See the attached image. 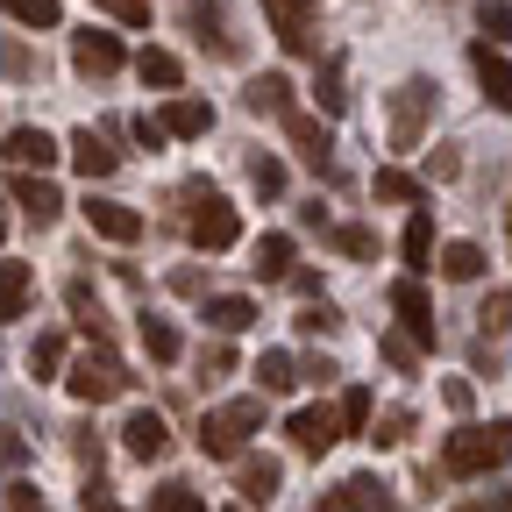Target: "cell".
I'll list each match as a JSON object with an SVG mask.
<instances>
[{
	"label": "cell",
	"instance_id": "681fc988",
	"mask_svg": "<svg viewBox=\"0 0 512 512\" xmlns=\"http://www.w3.org/2000/svg\"><path fill=\"white\" fill-rule=\"evenodd\" d=\"M427 178H463V150H434L427 157Z\"/></svg>",
	"mask_w": 512,
	"mask_h": 512
},
{
	"label": "cell",
	"instance_id": "ba28073f",
	"mask_svg": "<svg viewBox=\"0 0 512 512\" xmlns=\"http://www.w3.org/2000/svg\"><path fill=\"white\" fill-rule=\"evenodd\" d=\"M121 448H128L136 463H164V456H171V427H164V413L136 406V413L121 420Z\"/></svg>",
	"mask_w": 512,
	"mask_h": 512
},
{
	"label": "cell",
	"instance_id": "db71d44e",
	"mask_svg": "<svg viewBox=\"0 0 512 512\" xmlns=\"http://www.w3.org/2000/svg\"><path fill=\"white\" fill-rule=\"evenodd\" d=\"M299 377H313V384H335V377H342V370H335V363H328V356H313V363H299Z\"/></svg>",
	"mask_w": 512,
	"mask_h": 512
},
{
	"label": "cell",
	"instance_id": "7dc6e473",
	"mask_svg": "<svg viewBox=\"0 0 512 512\" xmlns=\"http://www.w3.org/2000/svg\"><path fill=\"white\" fill-rule=\"evenodd\" d=\"M441 406H448V413H470V406H477L470 377H441Z\"/></svg>",
	"mask_w": 512,
	"mask_h": 512
},
{
	"label": "cell",
	"instance_id": "6da1fadb",
	"mask_svg": "<svg viewBox=\"0 0 512 512\" xmlns=\"http://www.w3.org/2000/svg\"><path fill=\"white\" fill-rule=\"evenodd\" d=\"M512 463V420H470L463 413V427L441 441V470L448 477H491V470H505Z\"/></svg>",
	"mask_w": 512,
	"mask_h": 512
},
{
	"label": "cell",
	"instance_id": "8992f818",
	"mask_svg": "<svg viewBox=\"0 0 512 512\" xmlns=\"http://www.w3.org/2000/svg\"><path fill=\"white\" fill-rule=\"evenodd\" d=\"M434 93H441V86H427V79H406V86L392 93V150H420V121H427Z\"/></svg>",
	"mask_w": 512,
	"mask_h": 512
},
{
	"label": "cell",
	"instance_id": "44dd1931",
	"mask_svg": "<svg viewBox=\"0 0 512 512\" xmlns=\"http://www.w3.org/2000/svg\"><path fill=\"white\" fill-rule=\"evenodd\" d=\"M242 107H249V114H278V121H285V114H292V79H285V72L249 79V86H242Z\"/></svg>",
	"mask_w": 512,
	"mask_h": 512
},
{
	"label": "cell",
	"instance_id": "91938a15",
	"mask_svg": "<svg viewBox=\"0 0 512 512\" xmlns=\"http://www.w3.org/2000/svg\"><path fill=\"white\" fill-rule=\"evenodd\" d=\"M463 512H477V505H463Z\"/></svg>",
	"mask_w": 512,
	"mask_h": 512
},
{
	"label": "cell",
	"instance_id": "ee69618b",
	"mask_svg": "<svg viewBox=\"0 0 512 512\" xmlns=\"http://www.w3.org/2000/svg\"><path fill=\"white\" fill-rule=\"evenodd\" d=\"M79 512H121V505H114V484H107V477H86V491H79Z\"/></svg>",
	"mask_w": 512,
	"mask_h": 512
},
{
	"label": "cell",
	"instance_id": "836d02e7",
	"mask_svg": "<svg viewBox=\"0 0 512 512\" xmlns=\"http://www.w3.org/2000/svg\"><path fill=\"white\" fill-rule=\"evenodd\" d=\"M406 434H413V413H406V406H392V413L370 420V441H377V448H399Z\"/></svg>",
	"mask_w": 512,
	"mask_h": 512
},
{
	"label": "cell",
	"instance_id": "f907efd6",
	"mask_svg": "<svg viewBox=\"0 0 512 512\" xmlns=\"http://www.w3.org/2000/svg\"><path fill=\"white\" fill-rule=\"evenodd\" d=\"M72 456L100 470V434H93V427H72Z\"/></svg>",
	"mask_w": 512,
	"mask_h": 512
},
{
	"label": "cell",
	"instance_id": "2e32d148",
	"mask_svg": "<svg viewBox=\"0 0 512 512\" xmlns=\"http://www.w3.org/2000/svg\"><path fill=\"white\" fill-rule=\"evenodd\" d=\"M0 157L15 171H50L64 150H57V136H43V128H8V136H0Z\"/></svg>",
	"mask_w": 512,
	"mask_h": 512
},
{
	"label": "cell",
	"instance_id": "484cf974",
	"mask_svg": "<svg viewBox=\"0 0 512 512\" xmlns=\"http://www.w3.org/2000/svg\"><path fill=\"white\" fill-rule=\"evenodd\" d=\"M249 271L264 278V285H278V278H292V235H264L249 249Z\"/></svg>",
	"mask_w": 512,
	"mask_h": 512
},
{
	"label": "cell",
	"instance_id": "30bf717a",
	"mask_svg": "<svg viewBox=\"0 0 512 512\" xmlns=\"http://www.w3.org/2000/svg\"><path fill=\"white\" fill-rule=\"evenodd\" d=\"M72 64L86 79H114L121 64H128V50H121V36H107V29H79L72 36Z\"/></svg>",
	"mask_w": 512,
	"mask_h": 512
},
{
	"label": "cell",
	"instance_id": "4316f807",
	"mask_svg": "<svg viewBox=\"0 0 512 512\" xmlns=\"http://www.w3.org/2000/svg\"><path fill=\"white\" fill-rule=\"evenodd\" d=\"M29 292H36L29 264H0V320H22L29 313Z\"/></svg>",
	"mask_w": 512,
	"mask_h": 512
},
{
	"label": "cell",
	"instance_id": "4dcf8cb0",
	"mask_svg": "<svg viewBox=\"0 0 512 512\" xmlns=\"http://www.w3.org/2000/svg\"><path fill=\"white\" fill-rule=\"evenodd\" d=\"M136 79H143V86H164V93H171V86L185 79V64H178L171 50H143V57H136Z\"/></svg>",
	"mask_w": 512,
	"mask_h": 512
},
{
	"label": "cell",
	"instance_id": "8fae6325",
	"mask_svg": "<svg viewBox=\"0 0 512 512\" xmlns=\"http://www.w3.org/2000/svg\"><path fill=\"white\" fill-rule=\"evenodd\" d=\"M278 484H285V463L278 456H235V491H242V505H271L278 498Z\"/></svg>",
	"mask_w": 512,
	"mask_h": 512
},
{
	"label": "cell",
	"instance_id": "74e56055",
	"mask_svg": "<svg viewBox=\"0 0 512 512\" xmlns=\"http://www.w3.org/2000/svg\"><path fill=\"white\" fill-rule=\"evenodd\" d=\"M335 420H342V434H363V427H370V392H363V384H356V392H342Z\"/></svg>",
	"mask_w": 512,
	"mask_h": 512
},
{
	"label": "cell",
	"instance_id": "cb8c5ba5",
	"mask_svg": "<svg viewBox=\"0 0 512 512\" xmlns=\"http://www.w3.org/2000/svg\"><path fill=\"white\" fill-rule=\"evenodd\" d=\"M207 328H214V335H242V328H256V306H249L242 292H214V299H207Z\"/></svg>",
	"mask_w": 512,
	"mask_h": 512
},
{
	"label": "cell",
	"instance_id": "e0dca14e",
	"mask_svg": "<svg viewBox=\"0 0 512 512\" xmlns=\"http://www.w3.org/2000/svg\"><path fill=\"white\" fill-rule=\"evenodd\" d=\"M392 313L406 320V335H413L420 349H434V299L420 292V278H399V285H392Z\"/></svg>",
	"mask_w": 512,
	"mask_h": 512
},
{
	"label": "cell",
	"instance_id": "8d00e7d4",
	"mask_svg": "<svg viewBox=\"0 0 512 512\" xmlns=\"http://www.w3.org/2000/svg\"><path fill=\"white\" fill-rule=\"evenodd\" d=\"M150 512H207V505L192 498V484H157L150 491Z\"/></svg>",
	"mask_w": 512,
	"mask_h": 512
},
{
	"label": "cell",
	"instance_id": "f1b7e54d",
	"mask_svg": "<svg viewBox=\"0 0 512 512\" xmlns=\"http://www.w3.org/2000/svg\"><path fill=\"white\" fill-rule=\"evenodd\" d=\"M256 384H264V392H292V384H299V356L292 349H264V356H256Z\"/></svg>",
	"mask_w": 512,
	"mask_h": 512
},
{
	"label": "cell",
	"instance_id": "d6a6232c",
	"mask_svg": "<svg viewBox=\"0 0 512 512\" xmlns=\"http://www.w3.org/2000/svg\"><path fill=\"white\" fill-rule=\"evenodd\" d=\"M0 8H8L22 29H57V15H64L57 0H0Z\"/></svg>",
	"mask_w": 512,
	"mask_h": 512
},
{
	"label": "cell",
	"instance_id": "7402d4cb",
	"mask_svg": "<svg viewBox=\"0 0 512 512\" xmlns=\"http://www.w3.org/2000/svg\"><path fill=\"white\" fill-rule=\"evenodd\" d=\"M370 192H377V200H392V207H420L427 200V185L413 171H399V164H377L370 171Z\"/></svg>",
	"mask_w": 512,
	"mask_h": 512
},
{
	"label": "cell",
	"instance_id": "60d3db41",
	"mask_svg": "<svg viewBox=\"0 0 512 512\" xmlns=\"http://www.w3.org/2000/svg\"><path fill=\"white\" fill-rule=\"evenodd\" d=\"M328 242H335L342 256H356V264H363V256H377V235H370V228H328Z\"/></svg>",
	"mask_w": 512,
	"mask_h": 512
},
{
	"label": "cell",
	"instance_id": "d6986e66",
	"mask_svg": "<svg viewBox=\"0 0 512 512\" xmlns=\"http://www.w3.org/2000/svg\"><path fill=\"white\" fill-rule=\"evenodd\" d=\"M64 157H72L79 164V178L93 185V178H114V164H121V150L100 136V128H79V136H72V150H64Z\"/></svg>",
	"mask_w": 512,
	"mask_h": 512
},
{
	"label": "cell",
	"instance_id": "3957f363",
	"mask_svg": "<svg viewBox=\"0 0 512 512\" xmlns=\"http://www.w3.org/2000/svg\"><path fill=\"white\" fill-rule=\"evenodd\" d=\"M256 427H264V399H235V406L207 413V420H200V456L235 463L242 448H249V434H256Z\"/></svg>",
	"mask_w": 512,
	"mask_h": 512
},
{
	"label": "cell",
	"instance_id": "277c9868",
	"mask_svg": "<svg viewBox=\"0 0 512 512\" xmlns=\"http://www.w3.org/2000/svg\"><path fill=\"white\" fill-rule=\"evenodd\" d=\"M128 384H136V377H128V370L107 356V342H100V349H86L72 370H64V392H72L79 406H107V399H121V392H128Z\"/></svg>",
	"mask_w": 512,
	"mask_h": 512
},
{
	"label": "cell",
	"instance_id": "9c48e42d",
	"mask_svg": "<svg viewBox=\"0 0 512 512\" xmlns=\"http://www.w3.org/2000/svg\"><path fill=\"white\" fill-rule=\"evenodd\" d=\"M285 434H292L299 456H328V448L342 441V420H335V406H299V413L285 420Z\"/></svg>",
	"mask_w": 512,
	"mask_h": 512
},
{
	"label": "cell",
	"instance_id": "d590c367",
	"mask_svg": "<svg viewBox=\"0 0 512 512\" xmlns=\"http://www.w3.org/2000/svg\"><path fill=\"white\" fill-rule=\"evenodd\" d=\"M477 29H484L491 43H512V0H484V8H477Z\"/></svg>",
	"mask_w": 512,
	"mask_h": 512
},
{
	"label": "cell",
	"instance_id": "816d5d0a",
	"mask_svg": "<svg viewBox=\"0 0 512 512\" xmlns=\"http://www.w3.org/2000/svg\"><path fill=\"white\" fill-rule=\"evenodd\" d=\"M136 143H143V150H164L171 136H164V121H150V114H136Z\"/></svg>",
	"mask_w": 512,
	"mask_h": 512
},
{
	"label": "cell",
	"instance_id": "f35d334b",
	"mask_svg": "<svg viewBox=\"0 0 512 512\" xmlns=\"http://www.w3.org/2000/svg\"><path fill=\"white\" fill-rule=\"evenodd\" d=\"M249 185L264 192V200H278V192H285V164L278 157H249Z\"/></svg>",
	"mask_w": 512,
	"mask_h": 512
},
{
	"label": "cell",
	"instance_id": "ac0fdd59",
	"mask_svg": "<svg viewBox=\"0 0 512 512\" xmlns=\"http://www.w3.org/2000/svg\"><path fill=\"white\" fill-rule=\"evenodd\" d=\"M470 64H477L484 100H491L498 114H512V57H505V50H491V43H477V50H470Z\"/></svg>",
	"mask_w": 512,
	"mask_h": 512
},
{
	"label": "cell",
	"instance_id": "1f68e13d",
	"mask_svg": "<svg viewBox=\"0 0 512 512\" xmlns=\"http://www.w3.org/2000/svg\"><path fill=\"white\" fill-rule=\"evenodd\" d=\"M377 356H384V363H392V370H406V377L420 370V342H413L406 328H399V335H377Z\"/></svg>",
	"mask_w": 512,
	"mask_h": 512
},
{
	"label": "cell",
	"instance_id": "83f0119b",
	"mask_svg": "<svg viewBox=\"0 0 512 512\" xmlns=\"http://www.w3.org/2000/svg\"><path fill=\"white\" fill-rule=\"evenodd\" d=\"M484 264H491V256H484L477 242H448V249H441V278H456V285H477Z\"/></svg>",
	"mask_w": 512,
	"mask_h": 512
},
{
	"label": "cell",
	"instance_id": "d4e9b609",
	"mask_svg": "<svg viewBox=\"0 0 512 512\" xmlns=\"http://www.w3.org/2000/svg\"><path fill=\"white\" fill-rule=\"evenodd\" d=\"M207 128H214V107H207V100L178 93V100L164 107V136H207Z\"/></svg>",
	"mask_w": 512,
	"mask_h": 512
},
{
	"label": "cell",
	"instance_id": "603a6c76",
	"mask_svg": "<svg viewBox=\"0 0 512 512\" xmlns=\"http://www.w3.org/2000/svg\"><path fill=\"white\" fill-rule=\"evenodd\" d=\"M399 256H406V271H427V256H434V207H427V200L413 207V221H406V235H399Z\"/></svg>",
	"mask_w": 512,
	"mask_h": 512
},
{
	"label": "cell",
	"instance_id": "ab89813d",
	"mask_svg": "<svg viewBox=\"0 0 512 512\" xmlns=\"http://www.w3.org/2000/svg\"><path fill=\"white\" fill-rule=\"evenodd\" d=\"M29 370H36V377H57V370H64V335H36Z\"/></svg>",
	"mask_w": 512,
	"mask_h": 512
},
{
	"label": "cell",
	"instance_id": "11a10c76",
	"mask_svg": "<svg viewBox=\"0 0 512 512\" xmlns=\"http://www.w3.org/2000/svg\"><path fill=\"white\" fill-rule=\"evenodd\" d=\"M171 292H185V299H200L207 285H200V271H171Z\"/></svg>",
	"mask_w": 512,
	"mask_h": 512
},
{
	"label": "cell",
	"instance_id": "5bb4252c",
	"mask_svg": "<svg viewBox=\"0 0 512 512\" xmlns=\"http://www.w3.org/2000/svg\"><path fill=\"white\" fill-rule=\"evenodd\" d=\"M264 15L292 57H313V0H264Z\"/></svg>",
	"mask_w": 512,
	"mask_h": 512
},
{
	"label": "cell",
	"instance_id": "4fadbf2b",
	"mask_svg": "<svg viewBox=\"0 0 512 512\" xmlns=\"http://www.w3.org/2000/svg\"><path fill=\"white\" fill-rule=\"evenodd\" d=\"M79 214H86V228L107 235V242H136V235H143V214L128 207V200H100V192H86Z\"/></svg>",
	"mask_w": 512,
	"mask_h": 512
},
{
	"label": "cell",
	"instance_id": "e575fe53",
	"mask_svg": "<svg viewBox=\"0 0 512 512\" xmlns=\"http://www.w3.org/2000/svg\"><path fill=\"white\" fill-rule=\"evenodd\" d=\"M477 328H484V335H512V292H491V299L477 306Z\"/></svg>",
	"mask_w": 512,
	"mask_h": 512
},
{
	"label": "cell",
	"instance_id": "52a82bcc",
	"mask_svg": "<svg viewBox=\"0 0 512 512\" xmlns=\"http://www.w3.org/2000/svg\"><path fill=\"white\" fill-rule=\"evenodd\" d=\"M185 29L200 36L214 57H228V64L242 57V36L228 29V8H221V0H185Z\"/></svg>",
	"mask_w": 512,
	"mask_h": 512
},
{
	"label": "cell",
	"instance_id": "c3c4849f",
	"mask_svg": "<svg viewBox=\"0 0 512 512\" xmlns=\"http://www.w3.org/2000/svg\"><path fill=\"white\" fill-rule=\"evenodd\" d=\"M228 370H235V349L228 342H207L200 349V377H228Z\"/></svg>",
	"mask_w": 512,
	"mask_h": 512
},
{
	"label": "cell",
	"instance_id": "5b68a950",
	"mask_svg": "<svg viewBox=\"0 0 512 512\" xmlns=\"http://www.w3.org/2000/svg\"><path fill=\"white\" fill-rule=\"evenodd\" d=\"M285 136H292V150L320 171V178H335V128H328V114H285Z\"/></svg>",
	"mask_w": 512,
	"mask_h": 512
},
{
	"label": "cell",
	"instance_id": "680465c9",
	"mask_svg": "<svg viewBox=\"0 0 512 512\" xmlns=\"http://www.w3.org/2000/svg\"><path fill=\"white\" fill-rule=\"evenodd\" d=\"M228 512H242V505H228Z\"/></svg>",
	"mask_w": 512,
	"mask_h": 512
},
{
	"label": "cell",
	"instance_id": "7c38bea8",
	"mask_svg": "<svg viewBox=\"0 0 512 512\" xmlns=\"http://www.w3.org/2000/svg\"><path fill=\"white\" fill-rule=\"evenodd\" d=\"M8 192H15V207H22L36 228H50V221L64 214V192H57L43 171H15V178H8Z\"/></svg>",
	"mask_w": 512,
	"mask_h": 512
},
{
	"label": "cell",
	"instance_id": "9a60e30c",
	"mask_svg": "<svg viewBox=\"0 0 512 512\" xmlns=\"http://www.w3.org/2000/svg\"><path fill=\"white\" fill-rule=\"evenodd\" d=\"M328 512H406L392 491H384L370 470H356V477H342L335 484V498H328Z\"/></svg>",
	"mask_w": 512,
	"mask_h": 512
},
{
	"label": "cell",
	"instance_id": "b9f144b4",
	"mask_svg": "<svg viewBox=\"0 0 512 512\" xmlns=\"http://www.w3.org/2000/svg\"><path fill=\"white\" fill-rule=\"evenodd\" d=\"M335 328H342V313H335L328 299H313V306L299 313V335H335Z\"/></svg>",
	"mask_w": 512,
	"mask_h": 512
},
{
	"label": "cell",
	"instance_id": "6f0895ef",
	"mask_svg": "<svg viewBox=\"0 0 512 512\" xmlns=\"http://www.w3.org/2000/svg\"><path fill=\"white\" fill-rule=\"evenodd\" d=\"M0 242H8V214H0Z\"/></svg>",
	"mask_w": 512,
	"mask_h": 512
},
{
	"label": "cell",
	"instance_id": "f5cc1de1",
	"mask_svg": "<svg viewBox=\"0 0 512 512\" xmlns=\"http://www.w3.org/2000/svg\"><path fill=\"white\" fill-rule=\"evenodd\" d=\"M8 512H43V498H36V484H8Z\"/></svg>",
	"mask_w": 512,
	"mask_h": 512
},
{
	"label": "cell",
	"instance_id": "bcb514c9",
	"mask_svg": "<svg viewBox=\"0 0 512 512\" xmlns=\"http://www.w3.org/2000/svg\"><path fill=\"white\" fill-rule=\"evenodd\" d=\"M22 463H29V434L0 427V470H22Z\"/></svg>",
	"mask_w": 512,
	"mask_h": 512
},
{
	"label": "cell",
	"instance_id": "9f6ffc18",
	"mask_svg": "<svg viewBox=\"0 0 512 512\" xmlns=\"http://www.w3.org/2000/svg\"><path fill=\"white\" fill-rule=\"evenodd\" d=\"M477 512H512V484H498V491H491V498H484Z\"/></svg>",
	"mask_w": 512,
	"mask_h": 512
},
{
	"label": "cell",
	"instance_id": "f546056e",
	"mask_svg": "<svg viewBox=\"0 0 512 512\" xmlns=\"http://www.w3.org/2000/svg\"><path fill=\"white\" fill-rule=\"evenodd\" d=\"M143 349H150V363H178L185 356V342H178V328L164 313H143Z\"/></svg>",
	"mask_w": 512,
	"mask_h": 512
},
{
	"label": "cell",
	"instance_id": "ffe728a7",
	"mask_svg": "<svg viewBox=\"0 0 512 512\" xmlns=\"http://www.w3.org/2000/svg\"><path fill=\"white\" fill-rule=\"evenodd\" d=\"M313 100H320V114H349V57L335 50V57H320V72H313Z\"/></svg>",
	"mask_w": 512,
	"mask_h": 512
},
{
	"label": "cell",
	"instance_id": "f6af8a7d",
	"mask_svg": "<svg viewBox=\"0 0 512 512\" xmlns=\"http://www.w3.org/2000/svg\"><path fill=\"white\" fill-rule=\"evenodd\" d=\"M100 8L114 22H128V29H150V0H100Z\"/></svg>",
	"mask_w": 512,
	"mask_h": 512
},
{
	"label": "cell",
	"instance_id": "7bdbcfd3",
	"mask_svg": "<svg viewBox=\"0 0 512 512\" xmlns=\"http://www.w3.org/2000/svg\"><path fill=\"white\" fill-rule=\"evenodd\" d=\"M0 72H8V79H36V50L29 43H0Z\"/></svg>",
	"mask_w": 512,
	"mask_h": 512
},
{
	"label": "cell",
	"instance_id": "7a4b0ae2",
	"mask_svg": "<svg viewBox=\"0 0 512 512\" xmlns=\"http://www.w3.org/2000/svg\"><path fill=\"white\" fill-rule=\"evenodd\" d=\"M185 200H192V214H185V235H192V249L221 256V249H235V242H242V214L221 200L214 185H185Z\"/></svg>",
	"mask_w": 512,
	"mask_h": 512
}]
</instances>
